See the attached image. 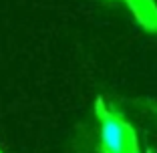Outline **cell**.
<instances>
[{
	"mask_svg": "<svg viewBox=\"0 0 157 153\" xmlns=\"http://www.w3.org/2000/svg\"><path fill=\"white\" fill-rule=\"evenodd\" d=\"M125 4L147 33L157 34V4L153 0H125Z\"/></svg>",
	"mask_w": 157,
	"mask_h": 153,
	"instance_id": "7a4b0ae2",
	"label": "cell"
},
{
	"mask_svg": "<svg viewBox=\"0 0 157 153\" xmlns=\"http://www.w3.org/2000/svg\"><path fill=\"white\" fill-rule=\"evenodd\" d=\"M155 109H157V107H155Z\"/></svg>",
	"mask_w": 157,
	"mask_h": 153,
	"instance_id": "277c9868",
	"label": "cell"
},
{
	"mask_svg": "<svg viewBox=\"0 0 157 153\" xmlns=\"http://www.w3.org/2000/svg\"><path fill=\"white\" fill-rule=\"evenodd\" d=\"M147 153H153V151H151V149H147Z\"/></svg>",
	"mask_w": 157,
	"mask_h": 153,
	"instance_id": "3957f363",
	"label": "cell"
},
{
	"mask_svg": "<svg viewBox=\"0 0 157 153\" xmlns=\"http://www.w3.org/2000/svg\"><path fill=\"white\" fill-rule=\"evenodd\" d=\"M0 153H2V151H0Z\"/></svg>",
	"mask_w": 157,
	"mask_h": 153,
	"instance_id": "5b68a950",
	"label": "cell"
},
{
	"mask_svg": "<svg viewBox=\"0 0 157 153\" xmlns=\"http://www.w3.org/2000/svg\"><path fill=\"white\" fill-rule=\"evenodd\" d=\"M95 115L101 127V153H141L133 125L119 111L111 109L103 97L95 101Z\"/></svg>",
	"mask_w": 157,
	"mask_h": 153,
	"instance_id": "6da1fadb",
	"label": "cell"
}]
</instances>
